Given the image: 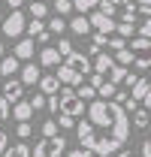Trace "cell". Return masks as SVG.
<instances>
[{
	"label": "cell",
	"mask_w": 151,
	"mask_h": 157,
	"mask_svg": "<svg viewBox=\"0 0 151 157\" xmlns=\"http://www.w3.org/2000/svg\"><path fill=\"white\" fill-rule=\"evenodd\" d=\"M85 109H88V121H82L76 127L82 148L100 157H112L118 148H124L130 142V115L121 103L94 97L88 100Z\"/></svg>",
	"instance_id": "6da1fadb"
},
{
	"label": "cell",
	"mask_w": 151,
	"mask_h": 157,
	"mask_svg": "<svg viewBox=\"0 0 151 157\" xmlns=\"http://www.w3.org/2000/svg\"><path fill=\"white\" fill-rule=\"evenodd\" d=\"M127 52L136 70H151V36H133L127 42Z\"/></svg>",
	"instance_id": "7a4b0ae2"
},
{
	"label": "cell",
	"mask_w": 151,
	"mask_h": 157,
	"mask_svg": "<svg viewBox=\"0 0 151 157\" xmlns=\"http://www.w3.org/2000/svg\"><path fill=\"white\" fill-rule=\"evenodd\" d=\"M55 97H57V112H64V115H73V118H79L82 112H85V106H82L85 100L76 94V88H60Z\"/></svg>",
	"instance_id": "3957f363"
},
{
	"label": "cell",
	"mask_w": 151,
	"mask_h": 157,
	"mask_svg": "<svg viewBox=\"0 0 151 157\" xmlns=\"http://www.w3.org/2000/svg\"><path fill=\"white\" fill-rule=\"evenodd\" d=\"M60 154H67V139L60 136V133L45 136L42 142H37L33 151H30V157H60Z\"/></svg>",
	"instance_id": "277c9868"
},
{
	"label": "cell",
	"mask_w": 151,
	"mask_h": 157,
	"mask_svg": "<svg viewBox=\"0 0 151 157\" xmlns=\"http://www.w3.org/2000/svg\"><path fill=\"white\" fill-rule=\"evenodd\" d=\"M24 24H27L24 12H21V9H12V12H9V18H3V24H0V27H3V33H6L9 39H15V36H21V33H24Z\"/></svg>",
	"instance_id": "5b68a950"
},
{
	"label": "cell",
	"mask_w": 151,
	"mask_h": 157,
	"mask_svg": "<svg viewBox=\"0 0 151 157\" xmlns=\"http://www.w3.org/2000/svg\"><path fill=\"white\" fill-rule=\"evenodd\" d=\"M64 63H67L70 70H76L79 76H88V73H91V60L85 58L82 52H76V48L70 52V55H67V58H64Z\"/></svg>",
	"instance_id": "8992f818"
},
{
	"label": "cell",
	"mask_w": 151,
	"mask_h": 157,
	"mask_svg": "<svg viewBox=\"0 0 151 157\" xmlns=\"http://www.w3.org/2000/svg\"><path fill=\"white\" fill-rule=\"evenodd\" d=\"M88 21H91V30H100V33H115V18H112V15H103L100 9H94Z\"/></svg>",
	"instance_id": "52a82bcc"
},
{
	"label": "cell",
	"mask_w": 151,
	"mask_h": 157,
	"mask_svg": "<svg viewBox=\"0 0 151 157\" xmlns=\"http://www.w3.org/2000/svg\"><path fill=\"white\" fill-rule=\"evenodd\" d=\"M0 94L9 100V103L21 100V94H24V85H21V78H12V76H9V82H3V91H0Z\"/></svg>",
	"instance_id": "ba28073f"
},
{
	"label": "cell",
	"mask_w": 151,
	"mask_h": 157,
	"mask_svg": "<svg viewBox=\"0 0 151 157\" xmlns=\"http://www.w3.org/2000/svg\"><path fill=\"white\" fill-rule=\"evenodd\" d=\"M9 115L15 118V121H30V118H33V106H30V100H15L12 109H9Z\"/></svg>",
	"instance_id": "9c48e42d"
},
{
	"label": "cell",
	"mask_w": 151,
	"mask_h": 157,
	"mask_svg": "<svg viewBox=\"0 0 151 157\" xmlns=\"http://www.w3.org/2000/svg\"><path fill=\"white\" fill-rule=\"evenodd\" d=\"M39 76H42V70H39V63H24L18 70V78H21V85H37Z\"/></svg>",
	"instance_id": "30bf717a"
},
{
	"label": "cell",
	"mask_w": 151,
	"mask_h": 157,
	"mask_svg": "<svg viewBox=\"0 0 151 157\" xmlns=\"http://www.w3.org/2000/svg\"><path fill=\"white\" fill-rule=\"evenodd\" d=\"M112 67H115V58H109V55H103V52H97V55H94V67H91L94 73H100V76L106 78L109 73H112Z\"/></svg>",
	"instance_id": "8fae6325"
},
{
	"label": "cell",
	"mask_w": 151,
	"mask_h": 157,
	"mask_svg": "<svg viewBox=\"0 0 151 157\" xmlns=\"http://www.w3.org/2000/svg\"><path fill=\"white\" fill-rule=\"evenodd\" d=\"M60 60H64V58H60V52H57V48H48V45H45V48L39 52V67H45V70L57 67Z\"/></svg>",
	"instance_id": "7c38bea8"
},
{
	"label": "cell",
	"mask_w": 151,
	"mask_h": 157,
	"mask_svg": "<svg viewBox=\"0 0 151 157\" xmlns=\"http://www.w3.org/2000/svg\"><path fill=\"white\" fill-rule=\"evenodd\" d=\"M55 76H57V82H67L70 88H73V85H79V82L85 78V76H79L76 70H70L67 63H57V73H55Z\"/></svg>",
	"instance_id": "4fadbf2b"
},
{
	"label": "cell",
	"mask_w": 151,
	"mask_h": 157,
	"mask_svg": "<svg viewBox=\"0 0 151 157\" xmlns=\"http://www.w3.org/2000/svg\"><path fill=\"white\" fill-rule=\"evenodd\" d=\"M18 70H21V60L15 58V55H12V58H0V76H3V78L15 76Z\"/></svg>",
	"instance_id": "5bb4252c"
},
{
	"label": "cell",
	"mask_w": 151,
	"mask_h": 157,
	"mask_svg": "<svg viewBox=\"0 0 151 157\" xmlns=\"http://www.w3.org/2000/svg\"><path fill=\"white\" fill-rule=\"evenodd\" d=\"M148 85H151V78H136L130 85V100H136V103H142V97H145V91H148Z\"/></svg>",
	"instance_id": "9a60e30c"
},
{
	"label": "cell",
	"mask_w": 151,
	"mask_h": 157,
	"mask_svg": "<svg viewBox=\"0 0 151 157\" xmlns=\"http://www.w3.org/2000/svg\"><path fill=\"white\" fill-rule=\"evenodd\" d=\"M15 58H18V60H30V58H33V36L18 39V45H15Z\"/></svg>",
	"instance_id": "2e32d148"
},
{
	"label": "cell",
	"mask_w": 151,
	"mask_h": 157,
	"mask_svg": "<svg viewBox=\"0 0 151 157\" xmlns=\"http://www.w3.org/2000/svg\"><path fill=\"white\" fill-rule=\"evenodd\" d=\"M37 85H39V91H42L45 97L60 91V82H57V76H39V82H37Z\"/></svg>",
	"instance_id": "e0dca14e"
},
{
	"label": "cell",
	"mask_w": 151,
	"mask_h": 157,
	"mask_svg": "<svg viewBox=\"0 0 151 157\" xmlns=\"http://www.w3.org/2000/svg\"><path fill=\"white\" fill-rule=\"evenodd\" d=\"M0 157H30V148L24 145V142H15V145H6Z\"/></svg>",
	"instance_id": "ac0fdd59"
},
{
	"label": "cell",
	"mask_w": 151,
	"mask_h": 157,
	"mask_svg": "<svg viewBox=\"0 0 151 157\" xmlns=\"http://www.w3.org/2000/svg\"><path fill=\"white\" fill-rule=\"evenodd\" d=\"M67 27H70V30H73V33H91V21L85 18V15H76V18L70 21V24H67Z\"/></svg>",
	"instance_id": "d6986e66"
},
{
	"label": "cell",
	"mask_w": 151,
	"mask_h": 157,
	"mask_svg": "<svg viewBox=\"0 0 151 157\" xmlns=\"http://www.w3.org/2000/svg\"><path fill=\"white\" fill-rule=\"evenodd\" d=\"M148 109H145V106H136V109H133V127H139V130H142V127H148Z\"/></svg>",
	"instance_id": "ffe728a7"
},
{
	"label": "cell",
	"mask_w": 151,
	"mask_h": 157,
	"mask_svg": "<svg viewBox=\"0 0 151 157\" xmlns=\"http://www.w3.org/2000/svg\"><path fill=\"white\" fill-rule=\"evenodd\" d=\"M115 33L127 39L130 33H136V21H115Z\"/></svg>",
	"instance_id": "44dd1931"
},
{
	"label": "cell",
	"mask_w": 151,
	"mask_h": 157,
	"mask_svg": "<svg viewBox=\"0 0 151 157\" xmlns=\"http://www.w3.org/2000/svg\"><path fill=\"white\" fill-rule=\"evenodd\" d=\"M76 94L88 103V100H94V97H97V88H94V85H82V82H79V85H76Z\"/></svg>",
	"instance_id": "7402d4cb"
},
{
	"label": "cell",
	"mask_w": 151,
	"mask_h": 157,
	"mask_svg": "<svg viewBox=\"0 0 151 157\" xmlns=\"http://www.w3.org/2000/svg\"><path fill=\"white\" fill-rule=\"evenodd\" d=\"M124 76H127V67L115 63V67H112V73L106 76V82H112V85H118V82H124Z\"/></svg>",
	"instance_id": "603a6c76"
},
{
	"label": "cell",
	"mask_w": 151,
	"mask_h": 157,
	"mask_svg": "<svg viewBox=\"0 0 151 157\" xmlns=\"http://www.w3.org/2000/svg\"><path fill=\"white\" fill-rule=\"evenodd\" d=\"M55 15H70L73 12V0H55Z\"/></svg>",
	"instance_id": "cb8c5ba5"
},
{
	"label": "cell",
	"mask_w": 151,
	"mask_h": 157,
	"mask_svg": "<svg viewBox=\"0 0 151 157\" xmlns=\"http://www.w3.org/2000/svg\"><path fill=\"white\" fill-rule=\"evenodd\" d=\"M30 15H33V18H45V15H48V6H45L42 0H33V3H30Z\"/></svg>",
	"instance_id": "d4e9b609"
},
{
	"label": "cell",
	"mask_w": 151,
	"mask_h": 157,
	"mask_svg": "<svg viewBox=\"0 0 151 157\" xmlns=\"http://www.w3.org/2000/svg\"><path fill=\"white\" fill-rule=\"evenodd\" d=\"M24 30H27L30 36H39V33H45V24H42V18H33L30 24H24Z\"/></svg>",
	"instance_id": "484cf974"
},
{
	"label": "cell",
	"mask_w": 151,
	"mask_h": 157,
	"mask_svg": "<svg viewBox=\"0 0 151 157\" xmlns=\"http://www.w3.org/2000/svg\"><path fill=\"white\" fill-rule=\"evenodd\" d=\"M45 30H48V33H64V30H67V21L60 18V15H55V18L48 21V27H45Z\"/></svg>",
	"instance_id": "4316f807"
},
{
	"label": "cell",
	"mask_w": 151,
	"mask_h": 157,
	"mask_svg": "<svg viewBox=\"0 0 151 157\" xmlns=\"http://www.w3.org/2000/svg\"><path fill=\"white\" fill-rule=\"evenodd\" d=\"M97 9H100L103 15H112V18H115V12H118V6H115L112 0H100V3H97Z\"/></svg>",
	"instance_id": "83f0119b"
},
{
	"label": "cell",
	"mask_w": 151,
	"mask_h": 157,
	"mask_svg": "<svg viewBox=\"0 0 151 157\" xmlns=\"http://www.w3.org/2000/svg\"><path fill=\"white\" fill-rule=\"evenodd\" d=\"M100 0H73V9H79V12H91Z\"/></svg>",
	"instance_id": "f1b7e54d"
},
{
	"label": "cell",
	"mask_w": 151,
	"mask_h": 157,
	"mask_svg": "<svg viewBox=\"0 0 151 157\" xmlns=\"http://www.w3.org/2000/svg\"><path fill=\"white\" fill-rule=\"evenodd\" d=\"M112 94H115V85H112V82H103V85L97 88V97H103V100H112Z\"/></svg>",
	"instance_id": "f546056e"
},
{
	"label": "cell",
	"mask_w": 151,
	"mask_h": 157,
	"mask_svg": "<svg viewBox=\"0 0 151 157\" xmlns=\"http://www.w3.org/2000/svg\"><path fill=\"white\" fill-rule=\"evenodd\" d=\"M121 21H136V3H124V12H121Z\"/></svg>",
	"instance_id": "4dcf8cb0"
},
{
	"label": "cell",
	"mask_w": 151,
	"mask_h": 157,
	"mask_svg": "<svg viewBox=\"0 0 151 157\" xmlns=\"http://www.w3.org/2000/svg\"><path fill=\"white\" fill-rule=\"evenodd\" d=\"M39 130H42V136H55V133H57V121H55V118L42 121V127H39Z\"/></svg>",
	"instance_id": "1f68e13d"
},
{
	"label": "cell",
	"mask_w": 151,
	"mask_h": 157,
	"mask_svg": "<svg viewBox=\"0 0 151 157\" xmlns=\"http://www.w3.org/2000/svg\"><path fill=\"white\" fill-rule=\"evenodd\" d=\"M115 63H121V67H130V52H127V45L115 52Z\"/></svg>",
	"instance_id": "d6a6232c"
},
{
	"label": "cell",
	"mask_w": 151,
	"mask_h": 157,
	"mask_svg": "<svg viewBox=\"0 0 151 157\" xmlns=\"http://www.w3.org/2000/svg\"><path fill=\"white\" fill-rule=\"evenodd\" d=\"M76 118L73 115H64V112H57V127H64V130H73Z\"/></svg>",
	"instance_id": "836d02e7"
},
{
	"label": "cell",
	"mask_w": 151,
	"mask_h": 157,
	"mask_svg": "<svg viewBox=\"0 0 151 157\" xmlns=\"http://www.w3.org/2000/svg\"><path fill=\"white\" fill-rule=\"evenodd\" d=\"M15 133H18V139H27L30 133H33V127H30V121H18V127H15Z\"/></svg>",
	"instance_id": "e575fe53"
},
{
	"label": "cell",
	"mask_w": 151,
	"mask_h": 157,
	"mask_svg": "<svg viewBox=\"0 0 151 157\" xmlns=\"http://www.w3.org/2000/svg\"><path fill=\"white\" fill-rule=\"evenodd\" d=\"M106 45H109L112 52H118V48H124V45H127V39H124V36H118V33H115V36H109V39H106Z\"/></svg>",
	"instance_id": "d590c367"
},
{
	"label": "cell",
	"mask_w": 151,
	"mask_h": 157,
	"mask_svg": "<svg viewBox=\"0 0 151 157\" xmlns=\"http://www.w3.org/2000/svg\"><path fill=\"white\" fill-rule=\"evenodd\" d=\"M9 109H12V103H9L6 97H0V124L9 121Z\"/></svg>",
	"instance_id": "8d00e7d4"
},
{
	"label": "cell",
	"mask_w": 151,
	"mask_h": 157,
	"mask_svg": "<svg viewBox=\"0 0 151 157\" xmlns=\"http://www.w3.org/2000/svg\"><path fill=\"white\" fill-rule=\"evenodd\" d=\"M136 33H139V36H151V15H145V21L136 27Z\"/></svg>",
	"instance_id": "74e56055"
},
{
	"label": "cell",
	"mask_w": 151,
	"mask_h": 157,
	"mask_svg": "<svg viewBox=\"0 0 151 157\" xmlns=\"http://www.w3.org/2000/svg\"><path fill=\"white\" fill-rule=\"evenodd\" d=\"M57 52H60V58H67V55L73 52V42H70V39H57Z\"/></svg>",
	"instance_id": "f35d334b"
},
{
	"label": "cell",
	"mask_w": 151,
	"mask_h": 157,
	"mask_svg": "<svg viewBox=\"0 0 151 157\" xmlns=\"http://www.w3.org/2000/svg\"><path fill=\"white\" fill-rule=\"evenodd\" d=\"M30 106H33V112H37V109H42V106H45V94H42V91H39V94H33V97H30Z\"/></svg>",
	"instance_id": "ab89813d"
},
{
	"label": "cell",
	"mask_w": 151,
	"mask_h": 157,
	"mask_svg": "<svg viewBox=\"0 0 151 157\" xmlns=\"http://www.w3.org/2000/svg\"><path fill=\"white\" fill-rule=\"evenodd\" d=\"M136 12H142V15H151V0H136Z\"/></svg>",
	"instance_id": "60d3db41"
},
{
	"label": "cell",
	"mask_w": 151,
	"mask_h": 157,
	"mask_svg": "<svg viewBox=\"0 0 151 157\" xmlns=\"http://www.w3.org/2000/svg\"><path fill=\"white\" fill-rule=\"evenodd\" d=\"M67 157H97L94 151H88V148H76V151H70Z\"/></svg>",
	"instance_id": "b9f144b4"
},
{
	"label": "cell",
	"mask_w": 151,
	"mask_h": 157,
	"mask_svg": "<svg viewBox=\"0 0 151 157\" xmlns=\"http://www.w3.org/2000/svg\"><path fill=\"white\" fill-rule=\"evenodd\" d=\"M103 82H106V78L100 76V73H94V76L88 78V85H94V88H100V85H103Z\"/></svg>",
	"instance_id": "7bdbcfd3"
},
{
	"label": "cell",
	"mask_w": 151,
	"mask_h": 157,
	"mask_svg": "<svg viewBox=\"0 0 151 157\" xmlns=\"http://www.w3.org/2000/svg\"><path fill=\"white\" fill-rule=\"evenodd\" d=\"M139 106H145V109H151V85H148V91H145V97H142V103Z\"/></svg>",
	"instance_id": "ee69618b"
},
{
	"label": "cell",
	"mask_w": 151,
	"mask_h": 157,
	"mask_svg": "<svg viewBox=\"0 0 151 157\" xmlns=\"http://www.w3.org/2000/svg\"><path fill=\"white\" fill-rule=\"evenodd\" d=\"M48 109L57 115V97H55V94H48Z\"/></svg>",
	"instance_id": "f6af8a7d"
},
{
	"label": "cell",
	"mask_w": 151,
	"mask_h": 157,
	"mask_svg": "<svg viewBox=\"0 0 151 157\" xmlns=\"http://www.w3.org/2000/svg\"><path fill=\"white\" fill-rule=\"evenodd\" d=\"M142 157H151V139L142 142Z\"/></svg>",
	"instance_id": "bcb514c9"
},
{
	"label": "cell",
	"mask_w": 151,
	"mask_h": 157,
	"mask_svg": "<svg viewBox=\"0 0 151 157\" xmlns=\"http://www.w3.org/2000/svg\"><path fill=\"white\" fill-rule=\"evenodd\" d=\"M6 145H9V139H6V133H3V130H0V151H3Z\"/></svg>",
	"instance_id": "7dc6e473"
},
{
	"label": "cell",
	"mask_w": 151,
	"mask_h": 157,
	"mask_svg": "<svg viewBox=\"0 0 151 157\" xmlns=\"http://www.w3.org/2000/svg\"><path fill=\"white\" fill-rule=\"evenodd\" d=\"M115 157H136V154H133V151H121V148H118V151H115Z\"/></svg>",
	"instance_id": "c3c4849f"
},
{
	"label": "cell",
	"mask_w": 151,
	"mask_h": 157,
	"mask_svg": "<svg viewBox=\"0 0 151 157\" xmlns=\"http://www.w3.org/2000/svg\"><path fill=\"white\" fill-rule=\"evenodd\" d=\"M6 3H9L12 9H21V0H6Z\"/></svg>",
	"instance_id": "681fc988"
},
{
	"label": "cell",
	"mask_w": 151,
	"mask_h": 157,
	"mask_svg": "<svg viewBox=\"0 0 151 157\" xmlns=\"http://www.w3.org/2000/svg\"><path fill=\"white\" fill-rule=\"evenodd\" d=\"M115 6H124V3H130V0H112Z\"/></svg>",
	"instance_id": "f907efd6"
},
{
	"label": "cell",
	"mask_w": 151,
	"mask_h": 157,
	"mask_svg": "<svg viewBox=\"0 0 151 157\" xmlns=\"http://www.w3.org/2000/svg\"><path fill=\"white\" fill-rule=\"evenodd\" d=\"M0 58H3V42H0Z\"/></svg>",
	"instance_id": "816d5d0a"
},
{
	"label": "cell",
	"mask_w": 151,
	"mask_h": 157,
	"mask_svg": "<svg viewBox=\"0 0 151 157\" xmlns=\"http://www.w3.org/2000/svg\"><path fill=\"white\" fill-rule=\"evenodd\" d=\"M0 91H3V76H0Z\"/></svg>",
	"instance_id": "f5cc1de1"
}]
</instances>
